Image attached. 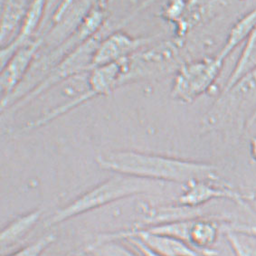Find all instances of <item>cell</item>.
I'll return each instance as SVG.
<instances>
[{
    "instance_id": "1",
    "label": "cell",
    "mask_w": 256,
    "mask_h": 256,
    "mask_svg": "<svg viewBox=\"0 0 256 256\" xmlns=\"http://www.w3.org/2000/svg\"><path fill=\"white\" fill-rule=\"evenodd\" d=\"M96 162L106 170L164 183L185 185L194 180H220L216 166L212 164L145 152H107L97 156Z\"/></svg>"
},
{
    "instance_id": "2",
    "label": "cell",
    "mask_w": 256,
    "mask_h": 256,
    "mask_svg": "<svg viewBox=\"0 0 256 256\" xmlns=\"http://www.w3.org/2000/svg\"><path fill=\"white\" fill-rule=\"evenodd\" d=\"M164 182L134 176L115 173L108 180L79 196L62 208L58 209L46 222L48 226L62 223L80 214L100 208L106 204L137 194L160 190Z\"/></svg>"
},
{
    "instance_id": "3",
    "label": "cell",
    "mask_w": 256,
    "mask_h": 256,
    "mask_svg": "<svg viewBox=\"0 0 256 256\" xmlns=\"http://www.w3.org/2000/svg\"><path fill=\"white\" fill-rule=\"evenodd\" d=\"M224 60L216 54L183 64L176 74L171 95L176 100L188 104L208 92L218 80Z\"/></svg>"
},
{
    "instance_id": "4",
    "label": "cell",
    "mask_w": 256,
    "mask_h": 256,
    "mask_svg": "<svg viewBox=\"0 0 256 256\" xmlns=\"http://www.w3.org/2000/svg\"><path fill=\"white\" fill-rule=\"evenodd\" d=\"M100 42V36H98L97 34L74 49L49 71L48 76H44L42 81L34 86L32 90H29L21 99H19L13 105V109L21 108L23 105L28 104L36 97L42 94L46 90H49L52 86L67 78L81 74L82 72L90 71L92 69L94 52Z\"/></svg>"
},
{
    "instance_id": "5",
    "label": "cell",
    "mask_w": 256,
    "mask_h": 256,
    "mask_svg": "<svg viewBox=\"0 0 256 256\" xmlns=\"http://www.w3.org/2000/svg\"><path fill=\"white\" fill-rule=\"evenodd\" d=\"M250 107L254 110L256 107V69L228 90L220 92L216 104L208 115V126L214 128L224 122H234L242 118Z\"/></svg>"
},
{
    "instance_id": "6",
    "label": "cell",
    "mask_w": 256,
    "mask_h": 256,
    "mask_svg": "<svg viewBox=\"0 0 256 256\" xmlns=\"http://www.w3.org/2000/svg\"><path fill=\"white\" fill-rule=\"evenodd\" d=\"M214 200H228L244 204L256 200L254 193H242L231 186L221 182V180H194L184 185V190L178 198V204L200 208Z\"/></svg>"
},
{
    "instance_id": "7",
    "label": "cell",
    "mask_w": 256,
    "mask_h": 256,
    "mask_svg": "<svg viewBox=\"0 0 256 256\" xmlns=\"http://www.w3.org/2000/svg\"><path fill=\"white\" fill-rule=\"evenodd\" d=\"M43 44V38L26 44L18 48L2 66L0 79L2 92L1 104L8 100L23 82Z\"/></svg>"
},
{
    "instance_id": "8",
    "label": "cell",
    "mask_w": 256,
    "mask_h": 256,
    "mask_svg": "<svg viewBox=\"0 0 256 256\" xmlns=\"http://www.w3.org/2000/svg\"><path fill=\"white\" fill-rule=\"evenodd\" d=\"M152 38H133L117 31L100 40L94 52L92 68L128 59L140 49L152 43Z\"/></svg>"
},
{
    "instance_id": "9",
    "label": "cell",
    "mask_w": 256,
    "mask_h": 256,
    "mask_svg": "<svg viewBox=\"0 0 256 256\" xmlns=\"http://www.w3.org/2000/svg\"><path fill=\"white\" fill-rule=\"evenodd\" d=\"M126 236L138 238L148 246L164 256H216V252L211 249L200 250L180 239L150 232L144 228L104 234L105 238L112 239H120Z\"/></svg>"
},
{
    "instance_id": "10",
    "label": "cell",
    "mask_w": 256,
    "mask_h": 256,
    "mask_svg": "<svg viewBox=\"0 0 256 256\" xmlns=\"http://www.w3.org/2000/svg\"><path fill=\"white\" fill-rule=\"evenodd\" d=\"M48 0H33L26 11L24 19L16 36L1 50V66H3L10 56L18 48L30 42V38L36 32L42 23L44 14L46 10Z\"/></svg>"
},
{
    "instance_id": "11",
    "label": "cell",
    "mask_w": 256,
    "mask_h": 256,
    "mask_svg": "<svg viewBox=\"0 0 256 256\" xmlns=\"http://www.w3.org/2000/svg\"><path fill=\"white\" fill-rule=\"evenodd\" d=\"M43 214L42 209H36L18 216L3 228L0 234L1 254L6 252L18 242L22 241L36 226Z\"/></svg>"
},
{
    "instance_id": "12",
    "label": "cell",
    "mask_w": 256,
    "mask_h": 256,
    "mask_svg": "<svg viewBox=\"0 0 256 256\" xmlns=\"http://www.w3.org/2000/svg\"><path fill=\"white\" fill-rule=\"evenodd\" d=\"M223 224L213 219H192L190 224L188 242L200 250H208L213 246L222 231Z\"/></svg>"
},
{
    "instance_id": "13",
    "label": "cell",
    "mask_w": 256,
    "mask_h": 256,
    "mask_svg": "<svg viewBox=\"0 0 256 256\" xmlns=\"http://www.w3.org/2000/svg\"><path fill=\"white\" fill-rule=\"evenodd\" d=\"M256 28V6L232 24L228 33L226 40L224 44L223 48L220 49V51L216 54L226 61V59L232 54L236 48L246 42V40Z\"/></svg>"
},
{
    "instance_id": "14",
    "label": "cell",
    "mask_w": 256,
    "mask_h": 256,
    "mask_svg": "<svg viewBox=\"0 0 256 256\" xmlns=\"http://www.w3.org/2000/svg\"><path fill=\"white\" fill-rule=\"evenodd\" d=\"M244 44L238 62L230 76H228V80L221 92L228 90L238 80L256 69V28Z\"/></svg>"
},
{
    "instance_id": "15",
    "label": "cell",
    "mask_w": 256,
    "mask_h": 256,
    "mask_svg": "<svg viewBox=\"0 0 256 256\" xmlns=\"http://www.w3.org/2000/svg\"><path fill=\"white\" fill-rule=\"evenodd\" d=\"M92 256H138L116 239L104 238L102 236L97 241L86 249Z\"/></svg>"
},
{
    "instance_id": "16",
    "label": "cell",
    "mask_w": 256,
    "mask_h": 256,
    "mask_svg": "<svg viewBox=\"0 0 256 256\" xmlns=\"http://www.w3.org/2000/svg\"><path fill=\"white\" fill-rule=\"evenodd\" d=\"M56 236L54 234H48L39 238L38 241L30 244L18 251L14 252L10 256H41L48 247L56 242Z\"/></svg>"
},
{
    "instance_id": "17",
    "label": "cell",
    "mask_w": 256,
    "mask_h": 256,
    "mask_svg": "<svg viewBox=\"0 0 256 256\" xmlns=\"http://www.w3.org/2000/svg\"><path fill=\"white\" fill-rule=\"evenodd\" d=\"M226 238L236 256H256V247L242 241L236 232L228 231Z\"/></svg>"
},
{
    "instance_id": "18",
    "label": "cell",
    "mask_w": 256,
    "mask_h": 256,
    "mask_svg": "<svg viewBox=\"0 0 256 256\" xmlns=\"http://www.w3.org/2000/svg\"><path fill=\"white\" fill-rule=\"evenodd\" d=\"M120 239H126L130 244H132L133 246L140 252V254L142 256H164L155 250H153L150 247L148 246L145 242H143L138 238L132 236H126ZM117 240H119V239H117Z\"/></svg>"
},
{
    "instance_id": "19",
    "label": "cell",
    "mask_w": 256,
    "mask_h": 256,
    "mask_svg": "<svg viewBox=\"0 0 256 256\" xmlns=\"http://www.w3.org/2000/svg\"><path fill=\"white\" fill-rule=\"evenodd\" d=\"M250 154L252 160L256 162V137L252 138L250 142Z\"/></svg>"
},
{
    "instance_id": "20",
    "label": "cell",
    "mask_w": 256,
    "mask_h": 256,
    "mask_svg": "<svg viewBox=\"0 0 256 256\" xmlns=\"http://www.w3.org/2000/svg\"><path fill=\"white\" fill-rule=\"evenodd\" d=\"M256 122V107L254 110V112L252 114L251 117L249 118L248 120V122H247L246 127V128H251L252 126L254 125V124Z\"/></svg>"
},
{
    "instance_id": "21",
    "label": "cell",
    "mask_w": 256,
    "mask_h": 256,
    "mask_svg": "<svg viewBox=\"0 0 256 256\" xmlns=\"http://www.w3.org/2000/svg\"><path fill=\"white\" fill-rule=\"evenodd\" d=\"M107 1H108V0H98V3H99L100 5L102 6L104 4H105Z\"/></svg>"
}]
</instances>
